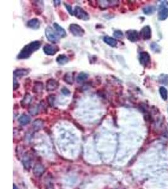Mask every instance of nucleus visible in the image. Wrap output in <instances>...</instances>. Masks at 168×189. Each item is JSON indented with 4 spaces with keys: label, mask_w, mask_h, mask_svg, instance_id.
Listing matches in <instances>:
<instances>
[{
    "label": "nucleus",
    "mask_w": 168,
    "mask_h": 189,
    "mask_svg": "<svg viewBox=\"0 0 168 189\" xmlns=\"http://www.w3.org/2000/svg\"><path fill=\"white\" fill-rule=\"evenodd\" d=\"M88 78V74L85 73H80L76 78V81L78 83H81L85 81Z\"/></svg>",
    "instance_id": "5701e85b"
},
{
    "label": "nucleus",
    "mask_w": 168,
    "mask_h": 189,
    "mask_svg": "<svg viewBox=\"0 0 168 189\" xmlns=\"http://www.w3.org/2000/svg\"><path fill=\"white\" fill-rule=\"evenodd\" d=\"M41 25L40 21L38 18H33L28 20L27 23V26L33 30H37L39 29Z\"/></svg>",
    "instance_id": "9b49d317"
},
{
    "label": "nucleus",
    "mask_w": 168,
    "mask_h": 189,
    "mask_svg": "<svg viewBox=\"0 0 168 189\" xmlns=\"http://www.w3.org/2000/svg\"><path fill=\"white\" fill-rule=\"evenodd\" d=\"M13 189H18V188L15 185V184H13Z\"/></svg>",
    "instance_id": "72a5a7b5"
},
{
    "label": "nucleus",
    "mask_w": 168,
    "mask_h": 189,
    "mask_svg": "<svg viewBox=\"0 0 168 189\" xmlns=\"http://www.w3.org/2000/svg\"><path fill=\"white\" fill-rule=\"evenodd\" d=\"M168 18V8L164 6L161 5L159 8L158 11V18L159 20H165Z\"/></svg>",
    "instance_id": "1a4fd4ad"
},
{
    "label": "nucleus",
    "mask_w": 168,
    "mask_h": 189,
    "mask_svg": "<svg viewBox=\"0 0 168 189\" xmlns=\"http://www.w3.org/2000/svg\"><path fill=\"white\" fill-rule=\"evenodd\" d=\"M103 41L112 47H116L117 46V44H118V41L115 39H114V38H112L109 36L104 37Z\"/></svg>",
    "instance_id": "4468645a"
},
{
    "label": "nucleus",
    "mask_w": 168,
    "mask_h": 189,
    "mask_svg": "<svg viewBox=\"0 0 168 189\" xmlns=\"http://www.w3.org/2000/svg\"><path fill=\"white\" fill-rule=\"evenodd\" d=\"M59 83V82L53 78H50L46 82V90L48 91H52L57 90Z\"/></svg>",
    "instance_id": "0eeeda50"
},
{
    "label": "nucleus",
    "mask_w": 168,
    "mask_h": 189,
    "mask_svg": "<svg viewBox=\"0 0 168 189\" xmlns=\"http://www.w3.org/2000/svg\"><path fill=\"white\" fill-rule=\"evenodd\" d=\"M45 34L47 40L50 42H52L54 44L57 42L59 39V37L57 35L56 32L54 30V28L50 27V26H48L46 28L45 30Z\"/></svg>",
    "instance_id": "f03ea898"
},
{
    "label": "nucleus",
    "mask_w": 168,
    "mask_h": 189,
    "mask_svg": "<svg viewBox=\"0 0 168 189\" xmlns=\"http://www.w3.org/2000/svg\"><path fill=\"white\" fill-rule=\"evenodd\" d=\"M19 86H20V85L18 82L16 81V79L14 78H13V90H16V89H18Z\"/></svg>",
    "instance_id": "2f4dec72"
},
{
    "label": "nucleus",
    "mask_w": 168,
    "mask_h": 189,
    "mask_svg": "<svg viewBox=\"0 0 168 189\" xmlns=\"http://www.w3.org/2000/svg\"><path fill=\"white\" fill-rule=\"evenodd\" d=\"M63 80L66 82L69 85H72L73 83V76L71 73H66L64 77H63Z\"/></svg>",
    "instance_id": "412c9836"
},
{
    "label": "nucleus",
    "mask_w": 168,
    "mask_h": 189,
    "mask_svg": "<svg viewBox=\"0 0 168 189\" xmlns=\"http://www.w3.org/2000/svg\"><path fill=\"white\" fill-rule=\"evenodd\" d=\"M56 61L59 65H64L69 62V58L65 54H60L57 57Z\"/></svg>",
    "instance_id": "dca6fc26"
},
{
    "label": "nucleus",
    "mask_w": 168,
    "mask_h": 189,
    "mask_svg": "<svg viewBox=\"0 0 168 189\" xmlns=\"http://www.w3.org/2000/svg\"><path fill=\"white\" fill-rule=\"evenodd\" d=\"M43 90V84L42 82H38L37 81L35 83V85L33 88L32 91L34 93L39 94L42 93V91Z\"/></svg>",
    "instance_id": "f3484780"
},
{
    "label": "nucleus",
    "mask_w": 168,
    "mask_h": 189,
    "mask_svg": "<svg viewBox=\"0 0 168 189\" xmlns=\"http://www.w3.org/2000/svg\"><path fill=\"white\" fill-rule=\"evenodd\" d=\"M31 100H32V96H30V94H28L27 93L26 95H25L23 100L22 101V102H21L22 107L24 108V107H26L27 105H28L29 103H30Z\"/></svg>",
    "instance_id": "6ab92c4d"
},
{
    "label": "nucleus",
    "mask_w": 168,
    "mask_h": 189,
    "mask_svg": "<svg viewBox=\"0 0 168 189\" xmlns=\"http://www.w3.org/2000/svg\"><path fill=\"white\" fill-rule=\"evenodd\" d=\"M159 82L163 85H168V76L164 74L160 75L159 77Z\"/></svg>",
    "instance_id": "b1692460"
},
{
    "label": "nucleus",
    "mask_w": 168,
    "mask_h": 189,
    "mask_svg": "<svg viewBox=\"0 0 168 189\" xmlns=\"http://www.w3.org/2000/svg\"><path fill=\"white\" fill-rule=\"evenodd\" d=\"M55 99H56V97L54 95H49V96H47V102L50 106L53 105Z\"/></svg>",
    "instance_id": "cd10ccee"
},
{
    "label": "nucleus",
    "mask_w": 168,
    "mask_h": 189,
    "mask_svg": "<svg viewBox=\"0 0 168 189\" xmlns=\"http://www.w3.org/2000/svg\"><path fill=\"white\" fill-rule=\"evenodd\" d=\"M113 36L115 38H117V39H121L124 37V33L121 30H115L113 33Z\"/></svg>",
    "instance_id": "bb28decb"
},
{
    "label": "nucleus",
    "mask_w": 168,
    "mask_h": 189,
    "mask_svg": "<svg viewBox=\"0 0 168 189\" xmlns=\"http://www.w3.org/2000/svg\"><path fill=\"white\" fill-rule=\"evenodd\" d=\"M139 61L140 64L144 67H148L150 62V56L147 52H142L139 55Z\"/></svg>",
    "instance_id": "423d86ee"
},
{
    "label": "nucleus",
    "mask_w": 168,
    "mask_h": 189,
    "mask_svg": "<svg viewBox=\"0 0 168 189\" xmlns=\"http://www.w3.org/2000/svg\"><path fill=\"white\" fill-rule=\"evenodd\" d=\"M140 36L144 40H149L152 36V32L149 26H145L140 30Z\"/></svg>",
    "instance_id": "9d476101"
},
{
    "label": "nucleus",
    "mask_w": 168,
    "mask_h": 189,
    "mask_svg": "<svg viewBox=\"0 0 168 189\" xmlns=\"http://www.w3.org/2000/svg\"><path fill=\"white\" fill-rule=\"evenodd\" d=\"M44 171H45V168L44 166L39 163L36 164V165L34 166V167H33V174L37 176H39L42 175L44 173Z\"/></svg>",
    "instance_id": "ddd939ff"
},
{
    "label": "nucleus",
    "mask_w": 168,
    "mask_h": 189,
    "mask_svg": "<svg viewBox=\"0 0 168 189\" xmlns=\"http://www.w3.org/2000/svg\"><path fill=\"white\" fill-rule=\"evenodd\" d=\"M43 50L45 54L48 56H54L56 54L59 50V48L57 45H53L51 44H45L44 46Z\"/></svg>",
    "instance_id": "39448f33"
},
{
    "label": "nucleus",
    "mask_w": 168,
    "mask_h": 189,
    "mask_svg": "<svg viewBox=\"0 0 168 189\" xmlns=\"http://www.w3.org/2000/svg\"><path fill=\"white\" fill-rule=\"evenodd\" d=\"M64 6H66L67 10L69 12V13L71 15H74V11L72 8V6H71L70 5H68V4L67 3H64Z\"/></svg>",
    "instance_id": "c85d7f7f"
},
{
    "label": "nucleus",
    "mask_w": 168,
    "mask_h": 189,
    "mask_svg": "<svg viewBox=\"0 0 168 189\" xmlns=\"http://www.w3.org/2000/svg\"><path fill=\"white\" fill-rule=\"evenodd\" d=\"M126 35H127L128 40L132 42H136L139 39V34L138 32L135 30H129L127 31Z\"/></svg>",
    "instance_id": "6e6552de"
},
{
    "label": "nucleus",
    "mask_w": 168,
    "mask_h": 189,
    "mask_svg": "<svg viewBox=\"0 0 168 189\" xmlns=\"http://www.w3.org/2000/svg\"><path fill=\"white\" fill-rule=\"evenodd\" d=\"M43 125V122L41 120H37L33 122V126L35 129H40Z\"/></svg>",
    "instance_id": "393cba45"
},
{
    "label": "nucleus",
    "mask_w": 168,
    "mask_h": 189,
    "mask_svg": "<svg viewBox=\"0 0 168 189\" xmlns=\"http://www.w3.org/2000/svg\"><path fill=\"white\" fill-rule=\"evenodd\" d=\"M74 15L78 19L87 21L90 19V16L88 13L80 6H75L74 10Z\"/></svg>",
    "instance_id": "20e7f679"
},
{
    "label": "nucleus",
    "mask_w": 168,
    "mask_h": 189,
    "mask_svg": "<svg viewBox=\"0 0 168 189\" xmlns=\"http://www.w3.org/2000/svg\"><path fill=\"white\" fill-rule=\"evenodd\" d=\"M69 31L74 37H81L85 34L84 29L78 24L72 23L69 25Z\"/></svg>",
    "instance_id": "7ed1b4c3"
},
{
    "label": "nucleus",
    "mask_w": 168,
    "mask_h": 189,
    "mask_svg": "<svg viewBox=\"0 0 168 189\" xmlns=\"http://www.w3.org/2000/svg\"><path fill=\"white\" fill-rule=\"evenodd\" d=\"M159 93L161 98L164 100H166L168 98V92L166 88L164 86H161L159 88Z\"/></svg>",
    "instance_id": "aec40b11"
},
{
    "label": "nucleus",
    "mask_w": 168,
    "mask_h": 189,
    "mask_svg": "<svg viewBox=\"0 0 168 189\" xmlns=\"http://www.w3.org/2000/svg\"><path fill=\"white\" fill-rule=\"evenodd\" d=\"M61 91H62V93L64 94V95H66V96H68L70 95V91L68 89V88H63L61 90Z\"/></svg>",
    "instance_id": "c756f323"
},
{
    "label": "nucleus",
    "mask_w": 168,
    "mask_h": 189,
    "mask_svg": "<svg viewBox=\"0 0 168 189\" xmlns=\"http://www.w3.org/2000/svg\"><path fill=\"white\" fill-rule=\"evenodd\" d=\"M30 159L27 156H25L23 158V163L25 166V168H29L31 166L30 165Z\"/></svg>",
    "instance_id": "a878e982"
},
{
    "label": "nucleus",
    "mask_w": 168,
    "mask_h": 189,
    "mask_svg": "<svg viewBox=\"0 0 168 189\" xmlns=\"http://www.w3.org/2000/svg\"><path fill=\"white\" fill-rule=\"evenodd\" d=\"M29 72H30V69H25V68H20L17 69L13 71V74L16 77H22L24 76L27 75Z\"/></svg>",
    "instance_id": "2eb2a0df"
},
{
    "label": "nucleus",
    "mask_w": 168,
    "mask_h": 189,
    "mask_svg": "<svg viewBox=\"0 0 168 189\" xmlns=\"http://www.w3.org/2000/svg\"><path fill=\"white\" fill-rule=\"evenodd\" d=\"M54 4H55V6L59 5L61 4V1H54Z\"/></svg>",
    "instance_id": "473e14b6"
},
{
    "label": "nucleus",
    "mask_w": 168,
    "mask_h": 189,
    "mask_svg": "<svg viewBox=\"0 0 168 189\" xmlns=\"http://www.w3.org/2000/svg\"><path fill=\"white\" fill-rule=\"evenodd\" d=\"M53 28L54 29V30H55L56 32V33H57L59 37H61V38H64V37H66L67 33H66V30L57 23L55 22V23H53Z\"/></svg>",
    "instance_id": "f8f14e48"
},
{
    "label": "nucleus",
    "mask_w": 168,
    "mask_h": 189,
    "mask_svg": "<svg viewBox=\"0 0 168 189\" xmlns=\"http://www.w3.org/2000/svg\"><path fill=\"white\" fill-rule=\"evenodd\" d=\"M41 46V42L40 41H33L32 42L26 45L20 52L17 58L18 59H28L31 56L32 54L39 50Z\"/></svg>",
    "instance_id": "f257e3e1"
},
{
    "label": "nucleus",
    "mask_w": 168,
    "mask_h": 189,
    "mask_svg": "<svg viewBox=\"0 0 168 189\" xmlns=\"http://www.w3.org/2000/svg\"><path fill=\"white\" fill-rule=\"evenodd\" d=\"M30 122V117L27 115H21L18 119V122L22 125H25L28 124Z\"/></svg>",
    "instance_id": "a211bd4d"
},
{
    "label": "nucleus",
    "mask_w": 168,
    "mask_h": 189,
    "mask_svg": "<svg viewBox=\"0 0 168 189\" xmlns=\"http://www.w3.org/2000/svg\"><path fill=\"white\" fill-rule=\"evenodd\" d=\"M155 11H156V8L153 6H148L143 8V12L144 14L148 15L153 14Z\"/></svg>",
    "instance_id": "4be33fe9"
},
{
    "label": "nucleus",
    "mask_w": 168,
    "mask_h": 189,
    "mask_svg": "<svg viewBox=\"0 0 168 189\" xmlns=\"http://www.w3.org/2000/svg\"><path fill=\"white\" fill-rule=\"evenodd\" d=\"M150 47H151V49H152V50H154V51H155V52H158L157 49H159L158 45L156 44V43H153V44H151L150 45Z\"/></svg>",
    "instance_id": "7c9ffc66"
}]
</instances>
